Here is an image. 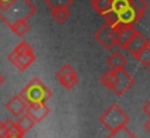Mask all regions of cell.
I'll use <instances>...</instances> for the list:
<instances>
[{
  "label": "cell",
  "instance_id": "1",
  "mask_svg": "<svg viewBox=\"0 0 150 138\" xmlns=\"http://www.w3.org/2000/svg\"><path fill=\"white\" fill-rule=\"evenodd\" d=\"M37 13V7L29 0H13L0 6V19L10 26L18 20H29Z\"/></svg>",
  "mask_w": 150,
  "mask_h": 138
},
{
  "label": "cell",
  "instance_id": "2",
  "mask_svg": "<svg viewBox=\"0 0 150 138\" xmlns=\"http://www.w3.org/2000/svg\"><path fill=\"white\" fill-rule=\"evenodd\" d=\"M23 100L31 105V103H45L47 100H50L52 93L51 90L44 84V82L38 77L32 79L19 93Z\"/></svg>",
  "mask_w": 150,
  "mask_h": 138
},
{
  "label": "cell",
  "instance_id": "3",
  "mask_svg": "<svg viewBox=\"0 0 150 138\" xmlns=\"http://www.w3.org/2000/svg\"><path fill=\"white\" fill-rule=\"evenodd\" d=\"M9 61L19 70V71H25L28 67H31V64L35 63L37 57L34 52V48L31 46L29 42L22 41L13 48V51L7 55Z\"/></svg>",
  "mask_w": 150,
  "mask_h": 138
},
{
  "label": "cell",
  "instance_id": "4",
  "mask_svg": "<svg viewBox=\"0 0 150 138\" xmlns=\"http://www.w3.org/2000/svg\"><path fill=\"white\" fill-rule=\"evenodd\" d=\"M99 122L111 134V132L118 131L122 127H127V124L130 122V116L118 105H111L99 116Z\"/></svg>",
  "mask_w": 150,
  "mask_h": 138
},
{
  "label": "cell",
  "instance_id": "5",
  "mask_svg": "<svg viewBox=\"0 0 150 138\" xmlns=\"http://www.w3.org/2000/svg\"><path fill=\"white\" fill-rule=\"evenodd\" d=\"M57 80L60 82V84L66 89V90H71L76 87V84L79 83V76L76 73V70L70 65V64H64L61 65L57 73H55Z\"/></svg>",
  "mask_w": 150,
  "mask_h": 138
},
{
  "label": "cell",
  "instance_id": "6",
  "mask_svg": "<svg viewBox=\"0 0 150 138\" xmlns=\"http://www.w3.org/2000/svg\"><path fill=\"white\" fill-rule=\"evenodd\" d=\"M95 39L100 44V46H103L105 49L111 51L112 48L117 46V31L109 26V25H102L99 29L95 34Z\"/></svg>",
  "mask_w": 150,
  "mask_h": 138
},
{
  "label": "cell",
  "instance_id": "7",
  "mask_svg": "<svg viewBox=\"0 0 150 138\" xmlns=\"http://www.w3.org/2000/svg\"><path fill=\"white\" fill-rule=\"evenodd\" d=\"M134 84V79L130 73H127L124 68L122 70H117L115 71V82L112 86V92L117 96H122L125 92H128Z\"/></svg>",
  "mask_w": 150,
  "mask_h": 138
},
{
  "label": "cell",
  "instance_id": "8",
  "mask_svg": "<svg viewBox=\"0 0 150 138\" xmlns=\"http://www.w3.org/2000/svg\"><path fill=\"white\" fill-rule=\"evenodd\" d=\"M114 29L117 31V46L121 49H125L130 39L137 32L134 26H125V25H115Z\"/></svg>",
  "mask_w": 150,
  "mask_h": 138
},
{
  "label": "cell",
  "instance_id": "9",
  "mask_svg": "<svg viewBox=\"0 0 150 138\" xmlns=\"http://www.w3.org/2000/svg\"><path fill=\"white\" fill-rule=\"evenodd\" d=\"M51 109L45 105V103H31L28 105L26 108V113L31 116V119L38 124V122H42L48 115H50Z\"/></svg>",
  "mask_w": 150,
  "mask_h": 138
},
{
  "label": "cell",
  "instance_id": "10",
  "mask_svg": "<svg viewBox=\"0 0 150 138\" xmlns=\"http://www.w3.org/2000/svg\"><path fill=\"white\" fill-rule=\"evenodd\" d=\"M26 108H28V103L23 100V97L21 94H15L10 100H7L6 103V109L7 112H10L13 116H21L23 113H26Z\"/></svg>",
  "mask_w": 150,
  "mask_h": 138
},
{
  "label": "cell",
  "instance_id": "11",
  "mask_svg": "<svg viewBox=\"0 0 150 138\" xmlns=\"http://www.w3.org/2000/svg\"><path fill=\"white\" fill-rule=\"evenodd\" d=\"M147 45H150V42L147 41V38L142 34V32H136V35L130 39V42L127 44V46H125V49L133 55V57H136L142 49H144Z\"/></svg>",
  "mask_w": 150,
  "mask_h": 138
},
{
  "label": "cell",
  "instance_id": "12",
  "mask_svg": "<svg viewBox=\"0 0 150 138\" xmlns=\"http://www.w3.org/2000/svg\"><path fill=\"white\" fill-rule=\"evenodd\" d=\"M106 65L109 70L112 71H117V70H122L125 65H127V58L124 54H121L120 51H115L112 52L108 58H106Z\"/></svg>",
  "mask_w": 150,
  "mask_h": 138
},
{
  "label": "cell",
  "instance_id": "13",
  "mask_svg": "<svg viewBox=\"0 0 150 138\" xmlns=\"http://www.w3.org/2000/svg\"><path fill=\"white\" fill-rule=\"evenodd\" d=\"M10 31L16 35V37H19V38H22V37H25L26 34H28V31H29V20H18V22H15V23H12L10 26Z\"/></svg>",
  "mask_w": 150,
  "mask_h": 138
},
{
  "label": "cell",
  "instance_id": "14",
  "mask_svg": "<svg viewBox=\"0 0 150 138\" xmlns=\"http://www.w3.org/2000/svg\"><path fill=\"white\" fill-rule=\"evenodd\" d=\"M16 125H18V128L22 131V134H26L28 131H31V130L34 128L35 122L31 119V116H29L28 113H23V115H21V116H19V119H18Z\"/></svg>",
  "mask_w": 150,
  "mask_h": 138
},
{
  "label": "cell",
  "instance_id": "15",
  "mask_svg": "<svg viewBox=\"0 0 150 138\" xmlns=\"http://www.w3.org/2000/svg\"><path fill=\"white\" fill-rule=\"evenodd\" d=\"M128 4H130V7L139 15L140 19L144 16V13H146L147 9H149V4H147L146 0H128Z\"/></svg>",
  "mask_w": 150,
  "mask_h": 138
},
{
  "label": "cell",
  "instance_id": "16",
  "mask_svg": "<svg viewBox=\"0 0 150 138\" xmlns=\"http://www.w3.org/2000/svg\"><path fill=\"white\" fill-rule=\"evenodd\" d=\"M91 6L102 16L112 9V0H91Z\"/></svg>",
  "mask_w": 150,
  "mask_h": 138
},
{
  "label": "cell",
  "instance_id": "17",
  "mask_svg": "<svg viewBox=\"0 0 150 138\" xmlns=\"http://www.w3.org/2000/svg\"><path fill=\"white\" fill-rule=\"evenodd\" d=\"M71 12L69 10V7H61V9H52L51 10V16L55 22L58 23H64L69 18H70Z\"/></svg>",
  "mask_w": 150,
  "mask_h": 138
},
{
  "label": "cell",
  "instance_id": "18",
  "mask_svg": "<svg viewBox=\"0 0 150 138\" xmlns=\"http://www.w3.org/2000/svg\"><path fill=\"white\" fill-rule=\"evenodd\" d=\"M4 125H6V138H21L23 137V134H22V131L18 128V125H16V122H13L12 119H7L6 122H4Z\"/></svg>",
  "mask_w": 150,
  "mask_h": 138
},
{
  "label": "cell",
  "instance_id": "19",
  "mask_svg": "<svg viewBox=\"0 0 150 138\" xmlns=\"http://www.w3.org/2000/svg\"><path fill=\"white\" fill-rule=\"evenodd\" d=\"M99 82H100L102 86H105V87H108V89L111 90L112 86H114V82H115V71H112V70H106V71L100 76Z\"/></svg>",
  "mask_w": 150,
  "mask_h": 138
},
{
  "label": "cell",
  "instance_id": "20",
  "mask_svg": "<svg viewBox=\"0 0 150 138\" xmlns=\"http://www.w3.org/2000/svg\"><path fill=\"white\" fill-rule=\"evenodd\" d=\"M136 60L142 64V65H144L146 68L150 65V45H147L144 49H142L137 55H136Z\"/></svg>",
  "mask_w": 150,
  "mask_h": 138
},
{
  "label": "cell",
  "instance_id": "21",
  "mask_svg": "<svg viewBox=\"0 0 150 138\" xmlns=\"http://www.w3.org/2000/svg\"><path fill=\"white\" fill-rule=\"evenodd\" d=\"M45 4L52 9H61V7H70L73 4V0H45Z\"/></svg>",
  "mask_w": 150,
  "mask_h": 138
},
{
  "label": "cell",
  "instance_id": "22",
  "mask_svg": "<svg viewBox=\"0 0 150 138\" xmlns=\"http://www.w3.org/2000/svg\"><path fill=\"white\" fill-rule=\"evenodd\" d=\"M102 18L105 19V23L109 25V26H112V28L118 23V15H117V12H115L114 9H111V10H108L106 13H103Z\"/></svg>",
  "mask_w": 150,
  "mask_h": 138
},
{
  "label": "cell",
  "instance_id": "23",
  "mask_svg": "<svg viewBox=\"0 0 150 138\" xmlns=\"http://www.w3.org/2000/svg\"><path fill=\"white\" fill-rule=\"evenodd\" d=\"M106 138H136V137L128 131V128H127V127H122V128H120L118 131L111 132Z\"/></svg>",
  "mask_w": 150,
  "mask_h": 138
},
{
  "label": "cell",
  "instance_id": "24",
  "mask_svg": "<svg viewBox=\"0 0 150 138\" xmlns=\"http://www.w3.org/2000/svg\"><path fill=\"white\" fill-rule=\"evenodd\" d=\"M143 113L150 118V100H147V102L143 105Z\"/></svg>",
  "mask_w": 150,
  "mask_h": 138
},
{
  "label": "cell",
  "instance_id": "25",
  "mask_svg": "<svg viewBox=\"0 0 150 138\" xmlns=\"http://www.w3.org/2000/svg\"><path fill=\"white\" fill-rule=\"evenodd\" d=\"M6 125L3 121H0V138H6Z\"/></svg>",
  "mask_w": 150,
  "mask_h": 138
},
{
  "label": "cell",
  "instance_id": "26",
  "mask_svg": "<svg viewBox=\"0 0 150 138\" xmlns=\"http://www.w3.org/2000/svg\"><path fill=\"white\" fill-rule=\"evenodd\" d=\"M144 128H146V131H147V132H150V118L147 119V122L144 124Z\"/></svg>",
  "mask_w": 150,
  "mask_h": 138
},
{
  "label": "cell",
  "instance_id": "27",
  "mask_svg": "<svg viewBox=\"0 0 150 138\" xmlns=\"http://www.w3.org/2000/svg\"><path fill=\"white\" fill-rule=\"evenodd\" d=\"M10 1H13V0H0V6H3V4H7V3H10Z\"/></svg>",
  "mask_w": 150,
  "mask_h": 138
},
{
  "label": "cell",
  "instance_id": "28",
  "mask_svg": "<svg viewBox=\"0 0 150 138\" xmlns=\"http://www.w3.org/2000/svg\"><path fill=\"white\" fill-rule=\"evenodd\" d=\"M3 83H4V77H3V76L0 74V87L3 86Z\"/></svg>",
  "mask_w": 150,
  "mask_h": 138
},
{
  "label": "cell",
  "instance_id": "29",
  "mask_svg": "<svg viewBox=\"0 0 150 138\" xmlns=\"http://www.w3.org/2000/svg\"><path fill=\"white\" fill-rule=\"evenodd\" d=\"M147 68H149V71H150V65H149V67H147Z\"/></svg>",
  "mask_w": 150,
  "mask_h": 138
},
{
  "label": "cell",
  "instance_id": "30",
  "mask_svg": "<svg viewBox=\"0 0 150 138\" xmlns=\"http://www.w3.org/2000/svg\"><path fill=\"white\" fill-rule=\"evenodd\" d=\"M21 138H23V137H21Z\"/></svg>",
  "mask_w": 150,
  "mask_h": 138
}]
</instances>
